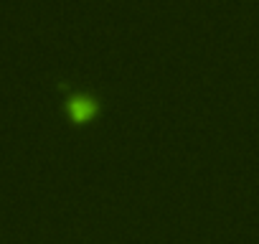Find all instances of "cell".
Masks as SVG:
<instances>
[{
  "mask_svg": "<svg viewBox=\"0 0 259 244\" xmlns=\"http://www.w3.org/2000/svg\"><path fill=\"white\" fill-rule=\"evenodd\" d=\"M94 109H97V104H94L92 97H74V99L69 102V112H71V117H74L76 122H84L87 117H92Z\"/></svg>",
  "mask_w": 259,
  "mask_h": 244,
  "instance_id": "6da1fadb",
  "label": "cell"
}]
</instances>
